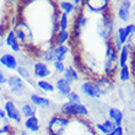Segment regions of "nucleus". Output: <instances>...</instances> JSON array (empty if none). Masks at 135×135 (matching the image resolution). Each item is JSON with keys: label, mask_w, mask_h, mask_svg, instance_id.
<instances>
[{"label": "nucleus", "mask_w": 135, "mask_h": 135, "mask_svg": "<svg viewBox=\"0 0 135 135\" xmlns=\"http://www.w3.org/2000/svg\"><path fill=\"white\" fill-rule=\"evenodd\" d=\"M22 127L30 134H38L41 132V129H42V120L37 115L31 118H26L22 122Z\"/></svg>", "instance_id": "15"}, {"label": "nucleus", "mask_w": 135, "mask_h": 135, "mask_svg": "<svg viewBox=\"0 0 135 135\" xmlns=\"http://www.w3.org/2000/svg\"><path fill=\"white\" fill-rule=\"evenodd\" d=\"M16 75H17L18 78H21L23 81H26V84H28V85H32L35 86L36 85V81H33V76L31 74V71L25 64H20L16 69Z\"/></svg>", "instance_id": "22"}, {"label": "nucleus", "mask_w": 135, "mask_h": 135, "mask_svg": "<svg viewBox=\"0 0 135 135\" xmlns=\"http://www.w3.org/2000/svg\"><path fill=\"white\" fill-rule=\"evenodd\" d=\"M32 76L38 80H48V78L53 76V70L42 60H37L32 64Z\"/></svg>", "instance_id": "11"}, {"label": "nucleus", "mask_w": 135, "mask_h": 135, "mask_svg": "<svg viewBox=\"0 0 135 135\" xmlns=\"http://www.w3.org/2000/svg\"><path fill=\"white\" fill-rule=\"evenodd\" d=\"M31 135H38V134H31Z\"/></svg>", "instance_id": "41"}, {"label": "nucleus", "mask_w": 135, "mask_h": 135, "mask_svg": "<svg viewBox=\"0 0 135 135\" xmlns=\"http://www.w3.org/2000/svg\"><path fill=\"white\" fill-rule=\"evenodd\" d=\"M134 7V3L133 1H129V0H123V1H119L117 6V11L114 12L117 18L120 22H124L125 25L127 23H130L132 22V10Z\"/></svg>", "instance_id": "9"}, {"label": "nucleus", "mask_w": 135, "mask_h": 135, "mask_svg": "<svg viewBox=\"0 0 135 135\" xmlns=\"http://www.w3.org/2000/svg\"><path fill=\"white\" fill-rule=\"evenodd\" d=\"M35 87H37L39 91H42L46 95H53L55 92L54 84L52 81H49V80H37Z\"/></svg>", "instance_id": "25"}, {"label": "nucleus", "mask_w": 135, "mask_h": 135, "mask_svg": "<svg viewBox=\"0 0 135 135\" xmlns=\"http://www.w3.org/2000/svg\"><path fill=\"white\" fill-rule=\"evenodd\" d=\"M0 117H6V114H5V110L3 109V107H0Z\"/></svg>", "instance_id": "38"}, {"label": "nucleus", "mask_w": 135, "mask_h": 135, "mask_svg": "<svg viewBox=\"0 0 135 135\" xmlns=\"http://www.w3.org/2000/svg\"><path fill=\"white\" fill-rule=\"evenodd\" d=\"M5 44L10 48L14 53H20L21 52V43L18 42V39L16 38L14 30H10L5 36Z\"/></svg>", "instance_id": "20"}, {"label": "nucleus", "mask_w": 135, "mask_h": 135, "mask_svg": "<svg viewBox=\"0 0 135 135\" xmlns=\"http://www.w3.org/2000/svg\"><path fill=\"white\" fill-rule=\"evenodd\" d=\"M110 1L108 0H87L84 3V9L87 10L90 14L101 15L110 7Z\"/></svg>", "instance_id": "10"}, {"label": "nucleus", "mask_w": 135, "mask_h": 135, "mask_svg": "<svg viewBox=\"0 0 135 135\" xmlns=\"http://www.w3.org/2000/svg\"><path fill=\"white\" fill-rule=\"evenodd\" d=\"M134 135H135V134H134Z\"/></svg>", "instance_id": "42"}, {"label": "nucleus", "mask_w": 135, "mask_h": 135, "mask_svg": "<svg viewBox=\"0 0 135 135\" xmlns=\"http://www.w3.org/2000/svg\"><path fill=\"white\" fill-rule=\"evenodd\" d=\"M7 76H9V75H6V73H5V71L0 69V86H5V85H6Z\"/></svg>", "instance_id": "36"}, {"label": "nucleus", "mask_w": 135, "mask_h": 135, "mask_svg": "<svg viewBox=\"0 0 135 135\" xmlns=\"http://www.w3.org/2000/svg\"><path fill=\"white\" fill-rule=\"evenodd\" d=\"M18 65H20L18 59L16 58V55H15L14 53L5 52V53H3L0 55V66L5 68L6 70L16 71Z\"/></svg>", "instance_id": "14"}, {"label": "nucleus", "mask_w": 135, "mask_h": 135, "mask_svg": "<svg viewBox=\"0 0 135 135\" xmlns=\"http://www.w3.org/2000/svg\"><path fill=\"white\" fill-rule=\"evenodd\" d=\"M69 53H70V47L68 44H65V46H54V55H55V60L57 61L65 63Z\"/></svg>", "instance_id": "26"}, {"label": "nucleus", "mask_w": 135, "mask_h": 135, "mask_svg": "<svg viewBox=\"0 0 135 135\" xmlns=\"http://www.w3.org/2000/svg\"><path fill=\"white\" fill-rule=\"evenodd\" d=\"M16 135H31V134L22 128V129H17V130H16Z\"/></svg>", "instance_id": "37"}, {"label": "nucleus", "mask_w": 135, "mask_h": 135, "mask_svg": "<svg viewBox=\"0 0 135 135\" xmlns=\"http://www.w3.org/2000/svg\"><path fill=\"white\" fill-rule=\"evenodd\" d=\"M61 78L66 80L69 84L74 85V84H78L81 80V75H80V70L76 69L74 65H66V69H65L64 74L61 75Z\"/></svg>", "instance_id": "18"}, {"label": "nucleus", "mask_w": 135, "mask_h": 135, "mask_svg": "<svg viewBox=\"0 0 135 135\" xmlns=\"http://www.w3.org/2000/svg\"><path fill=\"white\" fill-rule=\"evenodd\" d=\"M79 92L80 95L85 96L89 100H100L106 93L100 87V85L93 80H85L79 85Z\"/></svg>", "instance_id": "5"}, {"label": "nucleus", "mask_w": 135, "mask_h": 135, "mask_svg": "<svg viewBox=\"0 0 135 135\" xmlns=\"http://www.w3.org/2000/svg\"><path fill=\"white\" fill-rule=\"evenodd\" d=\"M18 108H20V112L22 114V118H31V117H36L38 114V109L33 106L31 102L28 101H22L18 104Z\"/></svg>", "instance_id": "19"}, {"label": "nucleus", "mask_w": 135, "mask_h": 135, "mask_svg": "<svg viewBox=\"0 0 135 135\" xmlns=\"http://www.w3.org/2000/svg\"><path fill=\"white\" fill-rule=\"evenodd\" d=\"M41 60L46 64H53L55 61V55H54V46L53 47H47L46 49L41 53Z\"/></svg>", "instance_id": "28"}, {"label": "nucleus", "mask_w": 135, "mask_h": 135, "mask_svg": "<svg viewBox=\"0 0 135 135\" xmlns=\"http://www.w3.org/2000/svg\"><path fill=\"white\" fill-rule=\"evenodd\" d=\"M107 119H109L115 127H123L124 113L118 107H109L107 109Z\"/></svg>", "instance_id": "17"}, {"label": "nucleus", "mask_w": 135, "mask_h": 135, "mask_svg": "<svg viewBox=\"0 0 135 135\" xmlns=\"http://www.w3.org/2000/svg\"><path fill=\"white\" fill-rule=\"evenodd\" d=\"M118 69V50L112 42L104 43V53H103V76L113 79L117 74Z\"/></svg>", "instance_id": "2"}, {"label": "nucleus", "mask_w": 135, "mask_h": 135, "mask_svg": "<svg viewBox=\"0 0 135 135\" xmlns=\"http://www.w3.org/2000/svg\"><path fill=\"white\" fill-rule=\"evenodd\" d=\"M93 128H95V132L96 133H100V134H102V135H107L115 129V125H114L109 119L106 118V119L101 120L100 123H95V124H93Z\"/></svg>", "instance_id": "21"}, {"label": "nucleus", "mask_w": 135, "mask_h": 135, "mask_svg": "<svg viewBox=\"0 0 135 135\" xmlns=\"http://www.w3.org/2000/svg\"><path fill=\"white\" fill-rule=\"evenodd\" d=\"M65 101L66 102H70V103H81L82 102V98H81V95L78 92V91H73L65 97Z\"/></svg>", "instance_id": "33"}, {"label": "nucleus", "mask_w": 135, "mask_h": 135, "mask_svg": "<svg viewBox=\"0 0 135 135\" xmlns=\"http://www.w3.org/2000/svg\"><path fill=\"white\" fill-rule=\"evenodd\" d=\"M57 113L64 115L68 118H80V119H86L90 115V109L84 102L81 103H70V102H63L58 107Z\"/></svg>", "instance_id": "3"}, {"label": "nucleus", "mask_w": 135, "mask_h": 135, "mask_svg": "<svg viewBox=\"0 0 135 135\" xmlns=\"http://www.w3.org/2000/svg\"><path fill=\"white\" fill-rule=\"evenodd\" d=\"M14 124L9 122L6 117H0V135H6V134H10V133L15 132Z\"/></svg>", "instance_id": "29"}, {"label": "nucleus", "mask_w": 135, "mask_h": 135, "mask_svg": "<svg viewBox=\"0 0 135 135\" xmlns=\"http://www.w3.org/2000/svg\"><path fill=\"white\" fill-rule=\"evenodd\" d=\"M71 124V118L64 117L59 113H54L48 119L47 133L48 135H65Z\"/></svg>", "instance_id": "4"}, {"label": "nucleus", "mask_w": 135, "mask_h": 135, "mask_svg": "<svg viewBox=\"0 0 135 135\" xmlns=\"http://www.w3.org/2000/svg\"><path fill=\"white\" fill-rule=\"evenodd\" d=\"M15 35H16V38L18 39L20 43H23V44H28L33 42V33L32 30L30 27L28 23H26L25 21H18L17 23H15V26L12 27Z\"/></svg>", "instance_id": "8"}, {"label": "nucleus", "mask_w": 135, "mask_h": 135, "mask_svg": "<svg viewBox=\"0 0 135 135\" xmlns=\"http://www.w3.org/2000/svg\"><path fill=\"white\" fill-rule=\"evenodd\" d=\"M6 89L10 92L11 96L20 97L23 96L27 91V84L23 81L21 78H18L16 74H10L7 76V82H6Z\"/></svg>", "instance_id": "6"}, {"label": "nucleus", "mask_w": 135, "mask_h": 135, "mask_svg": "<svg viewBox=\"0 0 135 135\" xmlns=\"http://www.w3.org/2000/svg\"><path fill=\"white\" fill-rule=\"evenodd\" d=\"M130 57H132V50L127 44L122 46V48L118 52V66H125V65H129V60H130Z\"/></svg>", "instance_id": "23"}, {"label": "nucleus", "mask_w": 135, "mask_h": 135, "mask_svg": "<svg viewBox=\"0 0 135 135\" xmlns=\"http://www.w3.org/2000/svg\"><path fill=\"white\" fill-rule=\"evenodd\" d=\"M3 109L5 110V114H6V118L9 119V122H11L14 127L22 124L23 118H22V114L20 112V108L16 104V101H14L12 98L6 100L3 104Z\"/></svg>", "instance_id": "7"}, {"label": "nucleus", "mask_w": 135, "mask_h": 135, "mask_svg": "<svg viewBox=\"0 0 135 135\" xmlns=\"http://www.w3.org/2000/svg\"><path fill=\"white\" fill-rule=\"evenodd\" d=\"M28 102H31L37 109H49L53 106V101L48 97L39 95L38 92H31L28 95Z\"/></svg>", "instance_id": "13"}, {"label": "nucleus", "mask_w": 135, "mask_h": 135, "mask_svg": "<svg viewBox=\"0 0 135 135\" xmlns=\"http://www.w3.org/2000/svg\"><path fill=\"white\" fill-rule=\"evenodd\" d=\"M69 27H70L69 16L63 14V12H60V15H59V21H58V28H59V31H69Z\"/></svg>", "instance_id": "31"}, {"label": "nucleus", "mask_w": 135, "mask_h": 135, "mask_svg": "<svg viewBox=\"0 0 135 135\" xmlns=\"http://www.w3.org/2000/svg\"><path fill=\"white\" fill-rule=\"evenodd\" d=\"M107 135H125V129L124 127H115L113 132H110L109 134Z\"/></svg>", "instance_id": "35"}, {"label": "nucleus", "mask_w": 135, "mask_h": 135, "mask_svg": "<svg viewBox=\"0 0 135 135\" xmlns=\"http://www.w3.org/2000/svg\"><path fill=\"white\" fill-rule=\"evenodd\" d=\"M127 46L130 48V50H132V54H134L135 55V31L130 35V37L128 38V41H127Z\"/></svg>", "instance_id": "34"}, {"label": "nucleus", "mask_w": 135, "mask_h": 135, "mask_svg": "<svg viewBox=\"0 0 135 135\" xmlns=\"http://www.w3.org/2000/svg\"><path fill=\"white\" fill-rule=\"evenodd\" d=\"M90 18L89 16L86 15V12L84 10H81V12H79L76 15V18H75V23L73 26V32H71V37L74 38H80L82 31L87 27L89 25Z\"/></svg>", "instance_id": "12"}, {"label": "nucleus", "mask_w": 135, "mask_h": 135, "mask_svg": "<svg viewBox=\"0 0 135 135\" xmlns=\"http://www.w3.org/2000/svg\"><path fill=\"white\" fill-rule=\"evenodd\" d=\"M65 69H66V65H65V63H63V61H54L53 64H52V70H53V73L55 75H58V76H61V75L64 74Z\"/></svg>", "instance_id": "32"}, {"label": "nucleus", "mask_w": 135, "mask_h": 135, "mask_svg": "<svg viewBox=\"0 0 135 135\" xmlns=\"http://www.w3.org/2000/svg\"><path fill=\"white\" fill-rule=\"evenodd\" d=\"M6 135H16V130H15V132H12V133H10V134H6Z\"/></svg>", "instance_id": "39"}, {"label": "nucleus", "mask_w": 135, "mask_h": 135, "mask_svg": "<svg viewBox=\"0 0 135 135\" xmlns=\"http://www.w3.org/2000/svg\"><path fill=\"white\" fill-rule=\"evenodd\" d=\"M70 39H71L70 31H58L57 35L54 36L53 43L54 46H65Z\"/></svg>", "instance_id": "27"}, {"label": "nucleus", "mask_w": 135, "mask_h": 135, "mask_svg": "<svg viewBox=\"0 0 135 135\" xmlns=\"http://www.w3.org/2000/svg\"><path fill=\"white\" fill-rule=\"evenodd\" d=\"M115 75H117V78H118V81H120L122 84H125V82L130 81L133 79V69H132V66L125 65V66L119 68Z\"/></svg>", "instance_id": "24"}, {"label": "nucleus", "mask_w": 135, "mask_h": 135, "mask_svg": "<svg viewBox=\"0 0 135 135\" xmlns=\"http://www.w3.org/2000/svg\"><path fill=\"white\" fill-rule=\"evenodd\" d=\"M112 7V5H110ZM110 7L107 11H104L103 14L98 15V18L96 21V26H95V31H96L97 36L101 41L104 43L110 42V39L114 35L115 31V20H114V14L112 12Z\"/></svg>", "instance_id": "1"}, {"label": "nucleus", "mask_w": 135, "mask_h": 135, "mask_svg": "<svg viewBox=\"0 0 135 135\" xmlns=\"http://www.w3.org/2000/svg\"><path fill=\"white\" fill-rule=\"evenodd\" d=\"M3 93V86H0V95Z\"/></svg>", "instance_id": "40"}, {"label": "nucleus", "mask_w": 135, "mask_h": 135, "mask_svg": "<svg viewBox=\"0 0 135 135\" xmlns=\"http://www.w3.org/2000/svg\"><path fill=\"white\" fill-rule=\"evenodd\" d=\"M53 84H54V87H55V91H57V93L59 95V96L64 97V98L70 92H73V91H74V89H73V85H71V84H69L66 80H64V79L61 78V76H58Z\"/></svg>", "instance_id": "16"}, {"label": "nucleus", "mask_w": 135, "mask_h": 135, "mask_svg": "<svg viewBox=\"0 0 135 135\" xmlns=\"http://www.w3.org/2000/svg\"><path fill=\"white\" fill-rule=\"evenodd\" d=\"M57 6L63 14L68 15V16H70L71 14H74L75 11H76V9H75V6L73 5L71 1H58Z\"/></svg>", "instance_id": "30"}]
</instances>
